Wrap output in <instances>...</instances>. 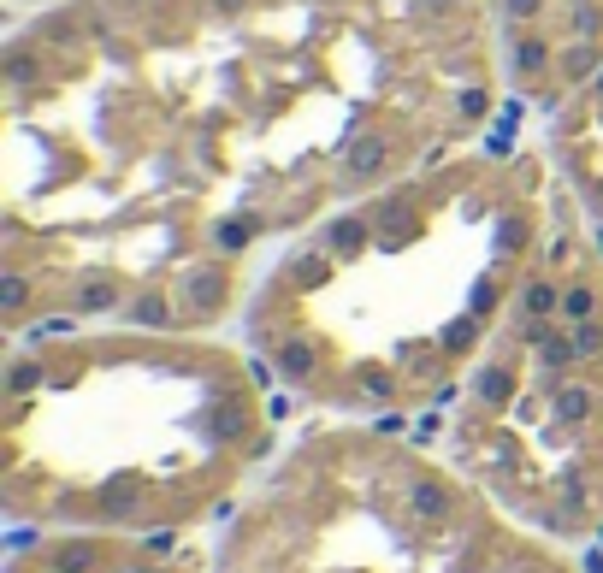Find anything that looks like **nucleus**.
<instances>
[{
	"mask_svg": "<svg viewBox=\"0 0 603 573\" xmlns=\"http://www.w3.org/2000/svg\"><path fill=\"white\" fill-rule=\"evenodd\" d=\"M515 101L556 113L603 71V0H491Z\"/></svg>",
	"mask_w": 603,
	"mask_h": 573,
	"instance_id": "423d86ee",
	"label": "nucleus"
},
{
	"mask_svg": "<svg viewBox=\"0 0 603 573\" xmlns=\"http://www.w3.org/2000/svg\"><path fill=\"white\" fill-rule=\"evenodd\" d=\"M515 119L521 101L497 136L337 207L272 260L237 319L272 384L397 426L462 396L562 207L556 160L521 148Z\"/></svg>",
	"mask_w": 603,
	"mask_h": 573,
	"instance_id": "f03ea898",
	"label": "nucleus"
},
{
	"mask_svg": "<svg viewBox=\"0 0 603 573\" xmlns=\"http://www.w3.org/2000/svg\"><path fill=\"white\" fill-rule=\"evenodd\" d=\"M509 113L491 0L6 12L0 331H225L296 237Z\"/></svg>",
	"mask_w": 603,
	"mask_h": 573,
	"instance_id": "f257e3e1",
	"label": "nucleus"
},
{
	"mask_svg": "<svg viewBox=\"0 0 603 573\" xmlns=\"http://www.w3.org/2000/svg\"><path fill=\"white\" fill-rule=\"evenodd\" d=\"M213 573H598L397 420H320L225 514Z\"/></svg>",
	"mask_w": 603,
	"mask_h": 573,
	"instance_id": "20e7f679",
	"label": "nucleus"
},
{
	"mask_svg": "<svg viewBox=\"0 0 603 573\" xmlns=\"http://www.w3.org/2000/svg\"><path fill=\"white\" fill-rule=\"evenodd\" d=\"M267 367L225 331L42 319L6 331L0 509L18 532L184 538L278 455Z\"/></svg>",
	"mask_w": 603,
	"mask_h": 573,
	"instance_id": "7ed1b4c3",
	"label": "nucleus"
},
{
	"mask_svg": "<svg viewBox=\"0 0 603 573\" xmlns=\"http://www.w3.org/2000/svg\"><path fill=\"white\" fill-rule=\"evenodd\" d=\"M550 160L603 237V71L550 113Z\"/></svg>",
	"mask_w": 603,
	"mask_h": 573,
	"instance_id": "6e6552de",
	"label": "nucleus"
},
{
	"mask_svg": "<svg viewBox=\"0 0 603 573\" xmlns=\"http://www.w3.org/2000/svg\"><path fill=\"white\" fill-rule=\"evenodd\" d=\"M12 12H30V6H48V0H6Z\"/></svg>",
	"mask_w": 603,
	"mask_h": 573,
	"instance_id": "1a4fd4ad",
	"label": "nucleus"
},
{
	"mask_svg": "<svg viewBox=\"0 0 603 573\" xmlns=\"http://www.w3.org/2000/svg\"><path fill=\"white\" fill-rule=\"evenodd\" d=\"M6 573H213V556L148 532H36L12 550Z\"/></svg>",
	"mask_w": 603,
	"mask_h": 573,
	"instance_id": "0eeeda50",
	"label": "nucleus"
},
{
	"mask_svg": "<svg viewBox=\"0 0 603 573\" xmlns=\"http://www.w3.org/2000/svg\"><path fill=\"white\" fill-rule=\"evenodd\" d=\"M432 420L438 449L509 514L574 550L603 544V237L568 184L509 319Z\"/></svg>",
	"mask_w": 603,
	"mask_h": 573,
	"instance_id": "39448f33",
	"label": "nucleus"
}]
</instances>
